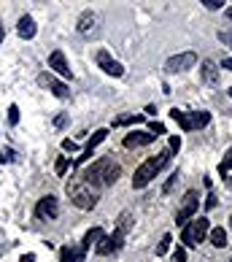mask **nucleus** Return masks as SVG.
I'll return each instance as SVG.
<instances>
[{
  "label": "nucleus",
  "mask_w": 232,
  "mask_h": 262,
  "mask_svg": "<svg viewBox=\"0 0 232 262\" xmlns=\"http://www.w3.org/2000/svg\"><path fill=\"white\" fill-rule=\"evenodd\" d=\"M119 176H122V168H119V162H116L113 157H100V160H95L89 168L81 173V179L89 184V187H95V189L111 187V184H116V179H119Z\"/></svg>",
  "instance_id": "1"
},
{
  "label": "nucleus",
  "mask_w": 232,
  "mask_h": 262,
  "mask_svg": "<svg viewBox=\"0 0 232 262\" xmlns=\"http://www.w3.org/2000/svg\"><path fill=\"white\" fill-rule=\"evenodd\" d=\"M170 154H173V151L165 149V151H159V154H154V157H149L146 162H141V165H138V170H135V176H132V189L149 187L151 179H157V173L170 162Z\"/></svg>",
  "instance_id": "2"
},
{
  "label": "nucleus",
  "mask_w": 232,
  "mask_h": 262,
  "mask_svg": "<svg viewBox=\"0 0 232 262\" xmlns=\"http://www.w3.org/2000/svg\"><path fill=\"white\" fill-rule=\"evenodd\" d=\"M67 198H71V203L76 208H81V211H92L95 206H98V200H100V192L89 187L84 179H73V181H67Z\"/></svg>",
  "instance_id": "3"
},
{
  "label": "nucleus",
  "mask_w": 232,
  "mask_h": 262,
  "mask_svg": "<svg viewBox=\"0 0 232 262\" xmlns=\"http://www.w3.org/2000/svg\"><path fill=\"white\" fill-rule=\"evenodd\" d=\"M208 230H211V222L205 219V216H200V219H192L187 227H183V232H181V244H183V249H192V246H200L202 241L208 238Z\"/></svg>",
  "instance_id": "4"
},
{
  "label": "nucleus",
  "mask_w": 232,
  "mask_h": 262,
  "mask_svg": "<svg viewBox=\"0 0 232 262\" xmlns=\"http://www.w3.org/2000/svg\"><path fill=\"white\" fill-rule=\"evenodd\" d=\"M197 208H200V192L197 189H189L187 195H183V200H181V208L176 213V222H178V225H187V222L197 213Z\"/></svg>",
  "instance_id": "5"
},
{
  "label": "nucleus",
  "mask_w": 232,
  "mask_h": 262,
  "mask_svg": "<svg viewBox=\"0 0 232 262\" xmlns=\"http://www.w3.org/2000/svg\"><path fill=\"white\" fill-rule=\"evenodd\" d=\"M195 62H197L195 52H183V54L170 57V60L165 62V71L168 73H183V71H189V68H195Z\"/></svg>",
  "instance_id": "6"
},
{
  "label": "nucleus",
  "mask_w": 232,
  "mask_h": 262,
  "mask_svg": "<svg viewBox=\"0 0 232 262\" xmlns=\"http://www.w3.org/2000/svg\"><path fill=\"white\" fill-rule=\"evenodd\" d=\"M35 216L38 219H57V216H60V203H57V198L54 195H46V198L38 200Z\"/></svg>",
  "instance_id": "7"
},
{
  "label": "nucleus",
  "mask_w": 232,
  "mask_h": 262,
  "mask_svg": "<svg viewBox=\"0 0 232 262\" xmlns=\"http://www.w3.org/2000/svg\"><path fill=\"white\" fill-rule=\"evenodd\" d=\"M157 141V135H151L146 130H132L130 135H124V149H138V146H149Z\"/></svg>",
  "instance_id": "8"
},
{
  "label": "nucleus",
  "mask_w": 232,
  "mask_h": 262,
  "mask_svg": "<svg viewBox=\"0 0 232 262\" xmlns=\"http://www.w3.org/2000/svg\"><path fill=\"white\" fill-rule=\"evenodd\" d=\"M98 65H100L108 76H113V79H122V76H124V68L116 62L108 52H98Z\"/></svg>",
  "instance_id": "9"
},
{
  "label": "nucleus",
  "mask_w": 232,
  "mask_h": 262,
  "mask_svg": "<svg viewBox=\"0 0 232 262\" xmlns=\"http://www.w3.org/2000/svg\"><path fill=\"white\" fill-rule=\"evenodd\" d=\"M124 246V235L122 232H113V235H108V238H100V244H98V254H111V251H119Z\"/></svg>",
  "instance_id": "10"
},
{
  "label": "nucleus",
  "mask_w": 232,
  "mask_h": 262,
  "mask_svg": "<svg viewBox=\"0 0 232 262\" xmlns=\"http://www.w3.org/2000/svg\"><path fill=\"white\" fill-rule=\"evenodd\" d=\"M38 84H41V86H49L57 98H67V95H71V90H67L62 81H57L52 73H41V76H38Z\"/></svg>",
  "instance_id": "11"
},
{
  "label": "nucleus",
  "mask_w": 232,
  "mask_h": 262,
  "mask_svg": "<svg viewBox=\"0 0 232 262\" xmlns=\"http://www.w3.org/2000/svg\"><path fill=\"white\" fill-rule=\"evenodd\" d=\"M49 68H52V71H57L60 76H65V79H71V68H67V60H65V54L60 49L49 54Z\"/></svg>",
  "instance_id": "12"
},
{
  "label": "nucleus",
  "mask_w": 232,
  "mask_h": 262,
  "mask_svg": "<svg viewBox=\"0 0 232 262\" xmlns=\"http://www.w3.org/2000/svg\"><path fill=\"white\" fill-rule=\"evenodd\" d=\"M16 33L22 38H27V41L35 38V19L33 16H22V19H19V25H16Z\"/></svg>",
  "instance_id": "13"
},
{
  "label": "nucleus",
  "mask_w": 232,
  "mask_h": 262,
  "mask_svg": "<svg viewBox=\"0 0 232 262\" xmlns=\"http://www.w3.org/2000/svg\"><path fill=\"white\" fill-rule=\"evenodd\" d=\"M100 238H103V227H92V230L84 235V241H81V246H79V249L86 254V251H89L95 244H100Z\"/></svg>",
  "instance_id": "14"
},
{
  "label": "nucleus",
  "mask_w": 232,
  "mask_h": 262,
  "mask_svg": "<svg viewBox=\"0 0 232 262\" xmlns=\"http://www.w3.org/2000/svg\"><path fill=\"white\" fill-rule=\"evenodd\" d=\"M170 116H173V122H178L181 130H187V133L195 130V119H192V114H183V111H178V108H173Z\"/></svg>",
  "instance_id": "15"
},
{
  "label": "nucleus",
  "mask_w": 232,
  "mask_h": 262,
  "mask_svg": "<svg viewBox=\"0 0 232 262\" xmlns=\"http://www.w3.org/2000/svg\"><path fill=\"white\" fill-rule=\"evenodd\" d=\"M60 262H84V251L73 249V246H65L60 251Z\"/></svg>",
  "instance_id": "16"
},
{
  "label": "nucleus",
  "mask_w": 232,
  "mask_h": 262,
  "mask_svg": "<svg viewBox=\"0 0 232 262\" xmlns=\"http://www.w3.org/2000/svg\"><path fill=\"white\" fill-rule=\"evenodd\" d=\"M208 241H211L216 249H221V246H227V232L221 230V227H211V230H208Z\"/></svg>",
  "instance_id": "17"
},
{
  "label": "nucleus",
  "mask_w": 232,
  "mask_h": 262,
  "mask_svg": "<svg viewBox=\"0 0 232 262\" xmlns=\"http://www.w3.org/2000/svg\"><path fill=\"white\" fill-rule=\"evenodd\" d=\"M202 79H205L208 84H214L219 79V71H216V62L214 60H205L202 62Z\"/></svg>",
  "instance_id": "18"
},
{
  "label": "nucleus",
  "mask_w": 232,
  "mask_h": 262,
  "mask_svg": "<svg viewBox=\"0 0 232 262\" xmlns=\"http://www.w3.org/2000/svg\"><path fill=\"white\" fill-rule=\"evenodd\" d=\"M132 230V213L130 211H122V216H119V225H116V232H122L124 238H127V232Z\"/></svg>",
  "instance_id": "19"
},
{
  "label": "nucleus",
  "mask_w": 232,
  "mask_h": 262,
  "mask_svg": "<svg viewBox=\"0 0 232 262\" xmlns=\"http://www.w3.org/2000/svg\"><path fill=\"white\" fill-rule=\"evenodd\" d=\"M146 116L143 114H127V116H116L113 119V127H122V124H141Z\"/></svg>",
  "instance_id": "20"
},
{
  "label": "nucleus",
  "mask_w": 232,
  "mask_h": 262,
  "mask_svg": "<svg viewBox=\"0 0 232 262\" xmlns=\"http://www.w3.org/2000/svg\"><path fill=\"white\" fill-rule=\"evenodd\" d=\"M92 25H95V14H92V11H84V14L79 16V33H89Z\"/></svg>",
  "instance_id": "21"
},
{
  "label": "nucleus",
  "mask_w": 232,
  "mask_h": 262,
  "mask_svg": "<svg viewBox=\"0 0 232 262\" xmlns=\"http://www.w3.org/2000/svg\"><path fill=\"white\" fill-rule=\"evenodd\" d=\"M219 173H221V179H229L232 176V149L227 151V157L219 162Z\"/></svg>",
  "instance_id": "22"
},
{
  "label": "nucleus",
  "mask_w": 232,
  "mask_h": 262,
  "mask_svg": "<svg viewBox=\"0 0 232 262\" xmlns=\"http://www.w3.org/2000/svg\"><path fill=\"white\" fill-rule=\"evenodd\" d=\"M170 244H173V235H170V232H165V235H162V241L157 244V257L168 254V251H170Z\"/></svg>",
  "instance_id": "23"
},
{
  "label": "nucleus",
  "mask_w": 232,
  "mask_h": 262,
  "mask_svg": "<svg viewBox=\"0 0 232 262\" xmlns=\"http://www.w3.org/2000/svg\"><path fill=\"white\" fill-rule=\"evenodd\" d=\"M105 135H108V130H95V133H92V138H89V143H86V149H92V151H95V146L105 141Z\"/></svg>",
  "instance_id": "24"
},
{
  "label": "nucleus",
  "mask_w": 232,
  "mask_h": 262,
  "mask_svg": "<svg viewBox=\"0 0 232 262\" xmlns=\"http://www.w3.org/2000/svg\"><path fill=\"white\" fill-rule=\"evenodd\" d=\"M67 165H71V162H67V157H60V160H57V165H54V173H57V176H65Z\"/></svg>",
  "instance_id": "25"
},
{
  "label": "nucleus",
  "mask_w": 232,
  "mask_h": 262,
  "mask_svg": "<svg viewBox=\"0 0 232 262\" xmlns=\"http://www.w3.org/2000/svg\"><path fill=\"white\" fill-rule=\"evenodd\" d=\"M149 133L151 135H165V124H162V122H151L149 124Z\"/></svg>",
  "instance_id": "26"
},
{
  "label": "nucleus",
  "mask_w": 232,
  "mask_h": 262,
  "mask_svg": "<svg viewBox=\"0 0 232 262\" xmlns=\"http://www.w3.org/2000/svg\"><path fill=\"white\" fill-rule=\"evenodd\" d=\"M8 122L19 124V105H8Z\"/></svg>",
  "instance_id": "27"
},
{
  "label": "nucleus",
  "mask_w": 232,
  "mask_h": 262,
  "mask_svg": "<svg viewBox=\"0 0 232 262\" xmlns=\"http://www.w3.org/2000/svg\"><path fill=\"white\" fill-rule=\"evenodd\" d=\"M173 262H187V249L178 246L176 251H173Z\"/></svg>",
  "instance_id": "28"
},
{
  "label": "nucleus",
  "mask_w": 232,
  "mask_h": 262,
  "mask_svg": "<svg viewBox=\"0 0 232 262\" xmlns=\"http://www.w3.org/2000/svg\"><path fill=\"white\" fill-rule=\"evenodd\" d=\"M202 6H205V8H211V11H216V8H221L224 3H221V0H202Z\"/></svg>",
  "instance_id": "29"
},
{
  "label": "nucleus",
  "mask_w": 232,
  "mask_h": 262,
  "mask_svg": "<svg viewBox=\"0 0 232 262\" xmlns=\"http://www.w3.org/2000/svg\"><path fill=\"white\" fill-rule=\"evenodd\" d=\"M219 41H221V43H227L229 49H232V33H227V30H221V33H219Z\"/></svg>",
  "instance_id": "30"
},
{
  "label": "nucleus",
  "mask_w": 232,
  "mask_h": 262,
  "mask_svg": "<svg viewBox=\"0 0 232 262\" xmlns=\"http://www.w3.org/2000/svg\"><path fill=\"white\" fill-rule=\"evenodd\" d=\"M62 149H65V151H79V143H73L71 138H65V141H62Z\"/></svg>",
  "instance_id": "31"
},
{
  "label": "nucleus",
  "mask_w": 232,
  "mask_h": 262,
  "mask_svg": "<svg viewBox=\"0 0 232 262\" xmlns=\"http://www.w3.org/2000/svg\"><path fill=\"white\" fill-rule=\"evenodd\" d=\"M181 149V138L178 135H170V151H178Z\"/></svg>",
  "instance_id": "32"
},
{
  "label": "nucleus",
  "mask_w": 232,
  "mask_h": 262,
  "mask_svg": "<svg viewBox=\"0 0 232 262\" xmlns=\"http://www.w3.org/2000/svg\"><path fill=\"white\" fill-rule=\"evenodd\" d=\"M205 208H208V211L216 208V195H208V198H205Z\"/></svg>",
  "instance_id": "33"
},
{
  "label": "nucleus",
  "mask_w": 232,
  "mask_h": 262,
  "mask_svg": "<svg viewBox=\"0 0 232 262\" xmlns=\"http://www.w3.org/2000/svg\"><path fill=\"white\" fill-rule=\"evenodd\" d=\"M14 160V151H0V162H11Z\"/></svg>",
  "instance_id": "34"
},
{
  "label": "nucleus",
  "mask_w": 232,
  "mask_h": 262,
  "mask_svg": "<svg viewBox=\"0 0 232 262\" xmlns=\"http://www.w3.org/2000/svg\"><path fill=\"white\" fill-rule=\"evenodd\" d=\"M221 68H224V71H232V57H224V60H221Z\"/></svg>",
  "instance_id": "35"
},
{
  "label": "nucleus",
  "mask_w": 232,
  "mask_h": 262,
  "mask_svg": "<svg viewBox=\"0 0 232 262\" xmlns=\"http://www.w3.org/2000/svg\"><path fill=\"white\" fill-rule=\"evenodd\" d=\"M22 262H35V254H25V257H22Z\"/></svg>",
  "instance_id": "36"
},
{
  "label": "nucleus",
  "mask_w": 232,
  "mask_h": 262,
  "mask_svg": "<svg viewBox=\"0 0 232 262\" xmlns=\"http://www.w3.org/2000/svg\"><path fill=\"white\" fill-rule=\"evenodd\" d=\"M227 19H229V22H232V6L227 8Z\"/></svg>",
  "instance_id": "37"
},
{
  "label": "nucleus",
  "mask_w": 232,
  "mask_h": 262,
  "mask_svg": "<svg viewBox=\"0 0 232 262\" xmlns=\"http://www.w3.org/2000/svg\"><path fill=\"white\" fill-rule=\"evenodd\" d=\"M224 184H227V187L232 189V176H229V179H224Z\"/></svg>",
  "instance_id": "38"
},
{
  "label": "nucleus",
  "mask_w": 232,
  "mask_h": 262,
  "mask_svg": "<svg viewBox=\"0 0 232 262\" xmlns=\"http://www.w3.org/2000/svg\"><path fill=\"white\" fill-rule=\"evenodd\" d=\"M0 41H3V25H0Z\"/></svg>",
  "instance_id": "39"
},
{
  "label": "nucleus",
  "mask_w": 232,
  "mask_h": 262,
  "mask_svg": "<svg viewBox=\"0 0 232 262\" xmlns=\"http://www.w3.org/2000/svg\"><path fill=\"white\" fill-rule=\"evenodd\" d=\"M229 98H232V86H229Z\"/></svg>",
  "instance_id": "40"
},
{
  "label": "nucleus",
  "mask_w": 232,
  "mask_h": 262,
  "mask_svg": "<svg viewBox=\"0 0 232 262\" xmlns=\"http://www.w3.org/2000/svg\"><path fill=\"white\" fill-rule=\"evenodd\" d=\"M229 227H232V219H229Z\"/></svg>",
  "instance_id": "41"
},
{
  "label": "nucleus",
  "mask_w": 232,
  "mask_h": 262,
  "mask_svg": "<svg viewBox=\"0 0 232 262\" xmlns=\"http://www.w3.org/2000/svg\"><path fill=\"white\" fill-rule=\"evenodd\" d=\"M229 262H232V259H229Z\"/></svg>",
  "instance_id": "42"
}]
</instances>
